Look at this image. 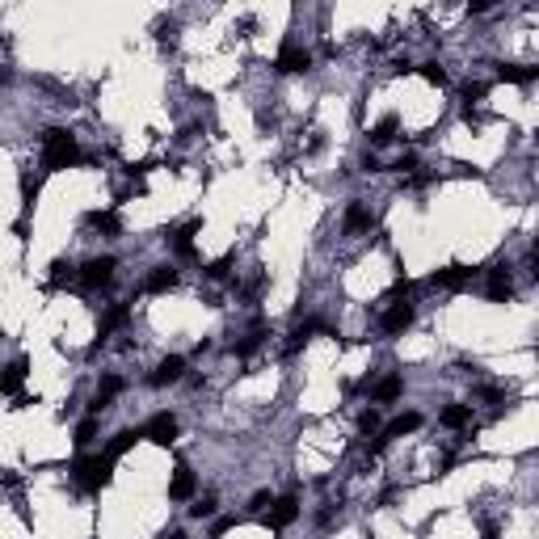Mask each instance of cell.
<instances>
[{
  "label": "cell",
  "instance_id": "obj_1",
  "mask_svg": "<svg viewBox=\"0 0 539 539\" xmlns=\"http://www.w3.org/2000/svg\"><path fill=\"white\" fill-rule=\"evenodd\" d=\"M76 160H81L76 135L59 131V127L43 131V169L46 173H59V169H68V165H76Z\"/></svg>",
  "mask_w": 539,
  "mask_h": 539
},
{
  "label": "cell",
  "instance_id": "obj_2",
  "mask_svg": "<svg viewBox=\"0 0 539 539\" xmlns=\"http://www.w3.org/2000/svg\"><path fill=\"white\" fill-rule=\"evenodd\" d=\"M110 472H114V459H110V455H89V459H76V468H72L76 485H81V489H89V493H97L101 485H110Z\"/></svg>",
  "mask_w": 539,
  "mask_h": 539
},
{
  "label": "cell",
  "instance_id": "obj_3",
  "mask_svg": "<svg viewBox=\"0 0 539 539\" xmlns=\"http://www.w3.org/2000/svg\"><path fill=\"white\" fill-rule=\"evenodd\" d=\"M114 257H93V262H85V266L76 270V278L89 287V291H101V287H110L114 282Z\"/></svg>",
  "mask_w": 539,
  "mask_h": 539
},
{
  "label": "cell",
  "instance_id": "obj_4",
  "mask_svg": "<svg viewBox=\"0 0 539 539\" xmlns=\"http://www.w3.org/2000/svg\"><path fill=\"white\" fill-rule=\"evenodd\" d=\"M143 438L156 443V447H173V443H178V417H173V413H156V417L143 426Z\"/></svg>",
  "mask_w": 539,
  "mask_h": 539
},
{
  "label": "cell",
  "instance_id": "obj_5",
  "mask_svg": "<svg viewBox=\"0 0 539 539\" xmlns=\"http://www.w3.org/2000/svg\"><path fill=\"white\" fill-rule=\"evenodd\" d=\"M308 68H312V55L295 43H287L274 59V72H282V76H295V72H308Z\"/></svg>",
  "mask_w": 539,
  "mask_h": 539
},
{
  "label": "cell",
  "instance_id": "obj_6",
  "mask_svg": "<svg viewBox=\"0 0 539 539\" xmlns=\"http://www.w3.org/2000/svg\"><path fill=\"white\" fill-rule=\"evenodd\" d=\"M274 510L266 514V527H274V531H287L295 518H299V497L295 493H287V497H278V501H270Z\"/></svg>",
  "mask_w": 539,
  "mask_h": 539
},
{
  "label": "cell",
  "instance_id": "obj_7",
  "mask_svg": "<svg viewBox=\"0 0 539 539\" xmlns=\"http://www.w3.org/2000/svg\"><path fill=\"white\" fill-rule=\"evenodd\" d=\"M181 375H185V359H181V354H169V359L148 375V384H152V388H165V384H178Z\"/></svg>",
  "mask_w": 539,
  "mask_h": 539
},
{
  "label": "cell",
  "instance_id": "obj_8",
  "mask_svg": "<svg viewBox=\"0 0 539 539\" xmlns=\"http://www.w3.org/2000/svg\"><path fill=\"white\" fill-rule=\"evenodd\" d=\"M26 371H30V362L26 359H13L4 371H0V396H13L21 384H26Z\"/></svg>",
  "mask_w": 539,
  "mask_h": 539
},
{
  "label": "cell",
  "instance_id": "obj_9",
  "mask_svg": "<svg viewBox=\"0 0 539 539\" xmlns=\"http://www.w3.org/2000/svg\"><path fill=\"white\" fill-rule=\"evenodd\" d=\"M472 278H476V270H472V266H459V262H455V266L434 270V278H430V282H434V287H463V282H472Z\"/></svg>",
  "mask_w": 539,
  "mask_h": 539
},
{
  "label": "cell",
  "instance_id": "obj_10",
  "mask_svg": "<svg viewBox=\"0 0 539 539\" xmlns=\"http://www.w3.org/2000/svg\"><path fill=\"white\" fill-rule=\"evenodd\" d=\"M409 324H413V304H392V308L384 312V333H388V337L404 333Z\"/></svg>",
  "mask_w": 539,
  "mask_h": 539
},
{
  "label": "cell",
  "instance_id": "obj_11",
  "mask_svg": "<svg viewBox=\"0 0 539 539\" xmlns=\"http://www.w3.org/2000/svg\"><path fill=\"white\" fill-rule=\"evenodd\" d=\"M194 232H198V220H190V224H181L169 232V245H173L178 257H194Z\"/></svg>",
  "mask_w": 539,
  "mask_h": 539
},
{
  "label": "cell",
  "instance_id": "obj_12",
  "mask_svg": "<svg viewBox=\"0 0 539 539\" xmlns=\"http://www.w3.org/2000/svg\"><path fill=\"white\" fill-rule=\"evenodd\" d=\"M510 295H514L510 270H505V266H493V270H489V299H493V304H505Z\"/></svg>",
  "mask_w": 539,
  "mask_h": 539
},
{
  "label": "cell",
  "instance_id": "obj_13",
  "mask_svg": "<svg viewBox=\"0 0 539 539\" xmlns=\"http://www.w3.org/2000/svg\"><path fill=\"white\" fill-rule=\"evenodd\" d=\"M185 497H194V472L185 463H178L173 481H169V501H185Z\"/></svg>",
  "mask_w": 539,
  "mask_h": 539
},
{
  "label": "cell",
  "instance_id": "obj_14",
  "mask_svg": "<svg viewBox=\"0 0 539 539\" xmlns=\"http://www.w3.org/2000/svg\"><path fill=\"white\" fill-rule=\"evenodd\" d=\"M173 287H178V270H173V266H156L148 278H143V291H152V295L173 291Z\"/></svg>",
  "mask_w": 539,
  "mask_h": 539
},
{
  "label": "cell",
  "instance_id": "obj_15",
  "mask_svg": "<svg viewBox=\"0 0 539 539\" xmlns=\"http://www.w3.org/2000/svg\"><path fill=\"white\" fill-rule=\"evenodd\" d=\"M417 426H421V413H401L396 421H388V426H384V434H379V438H384V443H392V438H404V434H413Z\"/></svg>",
  "mask_w": 539,
  "mask_h": 539
},
{
  "label": "cell",
  "instance_id": "obj_16",
  "mask_svg": "<svg viewBox=\"0 0 539 539\" xmlns=\"http://www.w3.org/2000/svg\"><path fill=\"white\" fill-rule=\"evenodd\" d=\"M539 76V68H527V63H501L497 68V81H510V85H531Z\"/></svg>",
  "mask_w": 539,
  "mask_h": 539
},
{
  "label": "cell",
  "instance_id": "obj_17",
  "mask_svg": "<svg viewBox=\"0 0 539 539\" xmlns=\"http://www.w3.org/2000/svg\"><path fill=\"white\" fill-rule=\"evenodd\" d=\"M438 421H443L447 430H468V426H472V404H447Z\"/></svg>",
  "mask_w": 539,
  "mask_h": 539
},
{
  "label": "cell",
  "instance_id": "obj_18",
  "mask_svg": "<svg viewBox=\"0 0 539 539\" xmlns=\"http://www.w3.org/2000/svg\"><path fill=\"white\" fill-rule=\"evenodd\" d=\"M127 320H131V304H114L110 312L101 316V342H106V337H110L114 329H123Z\"/></svg>",
  "mask_w": 539,
  "mask_h": 539
},
{
  "label": "cell",
  "instance_id": "obj_19",
  "mask_svg": "<svg viewBox=\"0 0 539 539\" xmlns=\"http://www.w3.org/2000/svg\"><path fill=\"white\" fill-rule=\"evenodd\" d=\"M401 392H404V379H401V375H388V379H379V384H375V404H392Z\"/></svg>",
  "mask_w": 539,
  "mask_h": 539
},
{
  "label": "cell",
  "instance_id": "obj_20",
  "mask_svg": "<svg viewBox=\"0 0 539 539\" xmlns=\"http://www.w3.org/2000/svg\"><path fill=\"white\" fill-rule=\"evenodd\" d=\"M139 438H143V430H118V434L110 438V451H106V455H110V459H118V455H127Z\"/></svg>",
  "mask_w": 539,
  "mask_h": 539
},
{
  "label": "cell",
  "instance_id": "obj_21",
  "mask_svg": "<svg viewBox=\"0 0 539 539\" xmlns=\"http://www.w3.org/2000/svg\"><path fill=\"white\" fill-rule=\"evenodd\" d=\"M396 127H401V123H396V114H388V118H379V123L371 127V143H375V148H384V143H392V139H396Z\"/></svg>",
  "mask_w": 539,
  "mask_h": 539
},
{
  "label": "cell",
  "instance_id": "obj_22",
  "mask_svg": "<svg viewBox=\"0 0 539 539\" xmlns=\"http://www.w3.org/2000/svg\"><path fill=\"white\" fill-rule=\"evenodd\" d=\"M371 224H375V215H371L362 202H354V207L346 211V232H371Z\"/></svg>",
  "mask_w": 539,
  "mask_h": 539
},
{
  "label": "cell",
  "instance_id": "obj_23",
  "mask_svg": "<svg viewBox=\"0 0 539 539\" xmlns=\"http://www.w3.org/2000/svg\"><path fill=\"white\" fill-rule=\"evenodd\" d=\"M89 224L97 227V232H106V236H118V232H123V220H118L114 211H93Z\"/></svg>",
  "mask_w": 539,
  "mask_h": 539
},
{
  "label": "cell",
  "instance_id": "obj_24",
  "mask_svg": "<svg viewBox=\"0 0 539 539\" xmlns=\"http://www.w3.org/2000/svg\"><path fill=\"white\" fill-rule=\"evenodd\" d=\"M72 278H76V266H68V262H51V291L68 287Z\"/></svg>",
  "mask_w": 539,
  "mask_h": 539
},
{
  "label": "cell",
  "instance_id": "obj_25",
  "mask_svg": "<svg viewBox=\"0 0 539 539\" xmlns=\"http://www.w3.org/2000/svg\"><path fill=\"white\" fill-rule=\"evenodd\" d=\"M262 342H266V324H253V333H249V337H245V342L236 346V354H240V359H249V354H253V350H257Z\"/></svg>",
  "mask_w": 539,
  "mask_h": 539
},
{
  "label": "cell",
  "instance_id": "obj_26",
  "mask_svg": "<svg viewBox=\"0 0 539 539\" xmlns=\"http://www.w3.org/2000/svg\"><path fill=\"white\" fill-rule=\"evenodd\" d=\"M93 438H97V417H85V421L76 426V447H89Z\"/></svg>",
  "mask_w": 539,
  "mask_h": 539
},
{
  "label": "cell",
  "instance_id": "obj_27",
  "mask_svg": "<svg viewBox=\"0 0 539 539\" xmlns=\"http://www.w3.org/2000/svg\"><path fill=\"white\" fill-rule=\"evenodd\" d=\"M34 198H38V181L26 173V178H21V202H26V215L34 211Z\"/></svg>",
  "mask_w": 539,
  "mask_h": 539
},
{
  "label": "cell",
  "instance_id": "obj_28",
  "mask_svg": "<svg viewBox=\"0 0 539 539\" xmlns=\"http://www.w3.org/2000/svg\"><path fill=\"white\" fill-rule=\"evenodd\" d=\"M227 270H232V253H224L220 262H211V266H207V278H211V282H224Z\"/></svg>",
  "mask_w": 539,
  "mask_h": 539
},
{
  "label": "cell",
  "instance_id": "obj_29",
  "mask_svg": "<svg viewBox=\"0 0 539 539\" xmlns=\"http://www.w3.org/2000/svg\"><path fill=\"white\" fill-rule=\"evenodd\" d=\"M421 76H426V81H430V85H438V89H443V85H447V72H443V68H438V63H421Z\"/></svg>",
  "mask_w": 539,
  "mask_h": 539
},
{
  "label": "cell",
  "instance_id": "obj_30",
  "mask_svg": "<svg viewBox=\"0 0 539 539\" xmlns=\"http://www.w3.org/2000/svg\"><path fill=\"white\" fill-rule=\"evenodd\" d=\"M215 514V497H202L198 505H190V518H211Z\"/></svg>",
  "mask_w": 539,
  "mask_h": 539
},
{
  "label": "cell",
  "instance_id": "obj_31",
  "mask_svg": "<svg viewBox=\"0 0 539 539\" xmlns=\"http://www.w3.org/2000/svg\"><path fill=\"white\" fill-rule=\"evenodd\" d=\"M485 93H489V85H481V81H468V85H463V101L472 106V101H481Z\"/></svg>",
  "mask_w": 539,
  "mask_h": 539
},
{
  "label": "cell",
  "instance_id": "obj_32",
  "mask_svg": "<svg viewBox=\"0 0 539 539\" xmlns=\"http://www.w3.org/2000/svg\"><path fill=\"white\" fill-rule=\"evenodd\" d=\"M359 430H362V434H375V430H379V413H375V409H366V413H362Z\"/></svg>",
  "mask_w": 539,
  "mask_h": 539
},
{
  "label": "cell",
  "instance_id": "obj_33",
  "mask_svg": "<svg viewBox=\"0 0 539 539\" xmlns=\"http://www.w3.org/2000/svg\"><path fill=\"white\" fill-rule=\"evenodd\" d=\"M392 169H396V173H413V169H417V156H413V152H409V156H401V160H396V165H392Z\"/></svg>",
  "mask_w": 539,
  "mask_h": 539
},
{
  "label": "cell",
  "instance_id": "obj_34",
  "mask_svg": "<svg viewBox=\"0 0 539 539\" xmlns=\"http://www.w3.org/2000/svg\"><path fill=\"white\" fill-rule=\"evenodd\" d=\"M270 505V493L262 489V493H253V501H249V510H266Z\"/></svg>",
  "mask_w": 539,
  "mask_h": 539
},
{
  "label": "cell",
  "instance_id": "obj_35",
  "mask_svg": "<svg viewBox=\"0 0 539 539\" xmlns=\"http://www.w3.org/2000/svg\"><path fill=\"white\" fill-rule=\"evenodd\" d=\"M0 485H9V489H17V485H21V476H17V472H0Z\"/></svg>",
  "mask_w": 539,
  "mask_h": 539
},
{
  "label": "cell",
  "instance_id": "obj_36",
  "mask_svg": "<svg viewBox=\"0 0 539 539\" xmlns=\"http://www.w3.org/2000/svg\"><path fill=\"white\" fill-rule=\"evenodd\" d=\"M232 527H236V518H220V523H215V531H211V535H224V531H232Z\"/></svg>",
  "mask_w": 539,
  "mask_h": 539
},
{
  "label": "cell",
  "instance_id": "obj_37",
  "mask_svg": "<svg viewBox=\"0 0 539 539\" xmlns=\"http://www.w3.org/2000/svg\"><path fill=\"white\" fill-rule=\"evenodd\" d=\"M165 539H185V535H181V531H169V535H165Z\"/></svg>",
  "mask_w": 539,
  "mask_h": 539
}]
</instances>
